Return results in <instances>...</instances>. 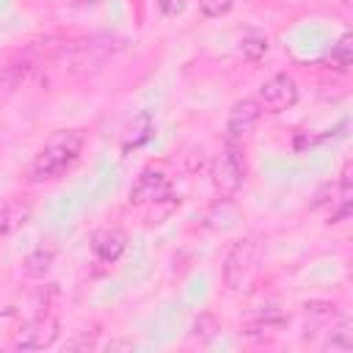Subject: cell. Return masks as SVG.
<instances>
[{
  "label": "cell",
  "mask_w": 353,
  "mask_h": 353,
  "mask_svg": "<svg viewBox=\"0 0 353 353\" xmlns=\"http://www.w3.org/2000/svg\"><path fill=\"white\" fill-rule=\"evenodd\" d=\"M339 317V309L334 306V303H328V301H309L306 306H303V320H306V339L309 336H314L317 331H325L334 320Z\"/></svg>",
  "instance_id": "10"
},
{
  "label": "cell",
  "mask_w": 353,
  "mask_h": 353,
  "mask_svg": "<svg viewBox=\"0 0 353 353\" xmlns=\"http://www.w3.org/2000/svg\"><path fill=\"white\" fill-rule=\"evenodd\" d=\"M259 259H262V248L254 237L237 240L223 259V284L232 292H251L259 276Z\"/></svg>",
  "instance_id": "2"
},
{
  "label": "cell",
  "mask_w": 353,
  "mask_h": 353,
  "mask_svg": "<svg viewBox=\"0 0 353 353\" xmlns=\"http://www.w3.org/2000/svg\"><path fill=\"white\" fill-rule=\"evenodd\" d=\"M83 143H85L83 130H58V132H52L47 138V143L39 149V154L33 157V163L28 168V182L41 185V182L61 179L80 160Z\"/></svg>",
  "instance_id": "1"
},
{
  "label": "cell",
  "mask_w": 353,
  "mask_h": 353,
  "mask_svg": "<svg viewBox=\"0 0 353 353\" xmlns=\"http://www.w3.org/2000/svg\"><path fill=\"white\" fill-rule=\"evenodd\" d=\"M262 119V108L256 99H240L232 105L229 116H226V141L240 143L245 135L254 132V127Z\"/></svg>",
  "instance_id": "8"
},
{
  "label": "cell",
  "mask_w": 353,
  "mask_h": 353,
  "mask_svg": "<svg viewBox=\"0 0 353 353\" xmlns=\"http://www.w3.org/2000/svg\"><path fill=\"white\" fill-rule=\"evenodd\" d=\"M251 3H254V0H251Z\"/></svg>",
  "instance_id": "21"
},
{
  "label": "cell",
  "mask_w": 353,
  "mask_h": 353,
  "mask_svg": "<svg viewBox=\"0 0 353 353\" xmlns=\"http://www.w3.org/2000/svg\"><path fill=\"white\" fill-rule=\"evenodd\" d=\"M353 39H350V33H342L339 36V41L331 47V52L325 55V63H328V69H334V72H347L350 69V63H353V44H350Z\"/></svg>",
  "instance_id": "14"
},
{
  "label": "cell",
  "mask_w": 353,
  "mask_h": 353,
  "mask_svg": "<svg viewBox=\"0 0 353 353\" xmlns=\"http://www.w3.org/2000/svg\"><path fill=\"white\" fill-rule=\"evenodd\" d=\"M210 179H212V188H215V193L221 199H232L240 190V185L245 179V157H243V146L240 143L226 141L221 154L212 160Z\"/></svg>",
  "instance_id": "3"
},
{
  "label": "cell",
  "mask_w": 353,
  "mask_h": 353,
  "mask_svg": "<svg viewBox=\"0 0 353 353\" xmlns=\"http://www.w3.org/2000/svg\"><path fill=\"white\" fill-rule=\"evenodd\" d=\"M256 102L268 113H284L298 102V83L292 74L279 72L270 80H265L256 91Z\"/></svg>",
  "instance_id": "5"
},
{
  "label": "cell",
  "mask_w": 353,
  "mask_h": 353,
  "mask_svg": "<svg viewBox=\"0 0 353 353\" xmlns=\"http://www.w3.org/2000/svg\"><path fill=\"white\" fill-rule=\"evenodd\" d=\"M268 39L265 36H259V33H248L243 41H240V55L245 58V61H251V63H256L259 58H265V52H268Z\"/></svg>",
  "instance_id": "16"
},
{
  "label": "cell",
  "mask_w": 353,
  "mask_h": 353,
  "mask_svg": "<svg viewBox=\"0 0 353 353\" xmlns=\"http://www.w3.org/2000/svg\"><path fill=\"white\" fill-rule=\"evenodd\" d=\"M102 347H105V350H132L135 345H132L130 339H110V342H105Z\"/></svg>",
  "instance_id": "19"
},
{
  "label": "cell",
  "mask_w": 353,
  "mask_h": 353,
  "mask_svg": "<svg viewBox=\"0 0 353 353\" xmlns=\"http://www.w3.org/2000/svg\"><path fill=\"white\" fill-rule=\"evenodd\" d=\"M234 6V0H199V11L207 17V19H218L223 14H229Z\"/></svg>",
  "instance_id": "17"
},
{
  "label": "cell",
  "mask_w": 353,
  "mask_h": 353,
  "mask_svg": "<svg viewBox=\"0 0 353 353\" xmlns=\"http://www.w3.org/2000/svg\"><path fill=\"white\" fill-rule=\"evenodd\" d=\"M55 254H58V248H55L52 243H39V245L25 256L22 273H25L28 279H44V276L50 273L52 262H55Z\"/></svg>",
  "instance_id": "12"
},
{
  "label": "cell",
  "mask_w": 353,
  "mask_h": 353,
  "mask_svg": "<svg viewBox=\"0 0 353 353\" xmlns=\"http://www.w3.org/2000/svg\"><path fill=\"white\" fill-rule=\"evenodd\" d=\"M287 325V314L276 306V303H265L259 306L243 325V336H248L251 342H268L273 339L279 331H284Z\"/></svg>",
  "instance_id": "7"
},
{
  "label": "cell",
  "mask_w": 353,
  "mask_h": 353,
  "mask_svg": "<svg viewBox=\"0 0 353 353\" xmlns=\"http://www.w3.org/2000/svg\"><path fill=\"white\" fill-rule=\"evenodd\" d=\"M185 6H188V0H157V8H160V14L163 17H179L182 11H185Z\"/></svg>",
  "instance_id": "18"
},
{
  "label": "cell",
  "mask_w": 353,
  "mask_h": 353,
  "mask_svg": "<svg viewBox=\"0 0 353 353\" xmlns=\"http://www.w3.org/2000/svg\"><path fill=\"white\" fill-rule=\"evenodd\" d=\"M77 6H94V3H99V0H74Z\"/></svg>",
  "instance_id": "20"
},
{
  "label": "cell",
  "mask_w": 353,
  "mask_h": 353,
  "mask_svg": "<svg viewBox=\"0 0 353 353\" xmlns=\"http://www.w3.org/2000/svg\"><path fill=\"white\" fill-rule=\"evenodd\" d=\"M218 331H221L218 320H215L210 312H204V314H199V317L193 320V325H190V339H199V342L204 345V342H210Z\"/></svg>",
  "instance_id": "15"
},
{
  "label": "cell",
  "mask_w": 353,
  "mask_h": 353,
  "mask_svg": "<svg viewBox=\"0 0 353 353\" xmlns=\"http://www.w3.org/2000/svg\"><path fill=\"white\" fill-rule=\"evenodd\" d=\"M30 204L22 201V199H14V201H6L0 207V240L14 234L17 229H22L28 221H30Z\"/></svg>",
  "instance_id": "13"
},
{
  "label": "cell",
  "mask_w": 353,
  "mask_h": 353,
  "mask_svg": "<svg viewBox=\"0 0 353 353\" xmlns=\"http://www.w3.org/2000/svg\"><path fill=\"white\" fill-rule=\"evenodd\" d=\"M127 248V234L121 229H99L91 237V254L99 265H113Z\"/></svg>",
  "instance_id": "9"
},
{
  "label": "cell",
  "mask_w": 353,
  "mask_h": 353,
  "mask_svg": "<svg viewBox=\"0 0 353 353\" xmlns=\"http://www.w3.org/2000/svg\"><path fill=\"white\" fill-rule=\"evenodd\" d=\"M174 196V182L165 171L154 168V165H146L132 188H130V201L132 204H160V201H168Z\"/></svg>",
  "instance_id": "6"
},
{
  "label": "cell",
  "mask_w": 353,
  "mask_h": 353,
  "mask_svg": "<svg viewBox=\"0 0 353 353\" xmlns=\"http://www.w3.org/2000/svg\"><path fill=\"white\" fill-rule=\"evenodd\" d=\"M325 331H328V336L323 342L325 353H350L353 350V323H350V317L339 314Z\"/></svg>",
  "instance_id": "11"
},
{
  "label": "cell",
  "mask_w": 353,
  "mask_h": 353,
  "mask_svg": "<svg viewBox=\"0 0 353 353\" xmlns=\"http://www.w3.org/2000/svg\"><path fill=\"white\" fill-rule=\"evenodd\" d=\"M58 334H61V325H58V317H55L52 312L36 314V317H28V320L14 331L11 347H14V350H44V347L55 345Z\"/></svg>",
  "instance_id": "4"
}]
</instances>
